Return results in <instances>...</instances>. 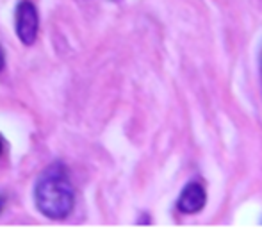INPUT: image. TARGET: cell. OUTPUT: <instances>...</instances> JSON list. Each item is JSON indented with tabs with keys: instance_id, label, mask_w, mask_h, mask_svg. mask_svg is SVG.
<instances>
[{
	"instance_id": "cell-1",
	"label": "cell",
	"mask_w": 262,
	"mask_h": 248,
	"mask_svg": "<svg viewBox=\"0 0 262 248\" xmlns=\"http://www.w3.org/2000/svg\"><path fill=\"white\" fill-rule=\"evenodd\" d=\"M34 202L39 213L50 220H64L73 211L75 193L61 164L50 166L39 175L34 186Z\"/></svg>"
},
{
	"instance_id": "cell-2",
	"label": "cell",
	"mask_w": 262,
	"mask_h": 248,
	"mask_svg": "<svg viewBox=\"0 0 262 248\" xmlns=\"http://www.w3.org/2000/svg\"><path fill=\"white\" fill-rule=\"evenodd\" d=\"M16 34L24 45L31 47L38 38V27H39V18L38 11H36L34 4L31 0H21L16 7Z\"/></svg>"
},
{
	"instance_id": "cell-3",
	"label": "cell",
	"mask_w": 262,
	"mask_h": 248,
	"mask_svg": "<svg viewBox=\"0 0 262 248\" xmlns=\"http://www.w3.org/2000/svg\"><path fill=\"white\" fill-rule=\"evenodd\" d=\"M205 200H207V195H205L204 186L198 182H189L177 200V207L184 214H196L204 209Z\"/></svg>"
},
{
	"instance_id": "cell-4",
	"label": "cell",
	"mask_w": 262,
	"mask_h": 248,
	"mask_svg": "<svg viewBox=\"0 0 262 248\" xmlns=\"http://www.w3.org/2000/svg\"><path fill=\"white\" fill-rule=\"evenodd\" d=\"M4 66H6V54H4V49L0 45V72L4 70Z\"/></svg>"
},
{
	"instance_id": "cell-5",
	"label": "cell",
	"mask_w": 262,
	"mask_h": 248,
	"mask_svg": "<svg viewBox=\"0 0 262 248\" xmlns=\"http://www.w3.org/2000/svg\"><path fill=\"white\" fill-rule=\"evenodd\" d=\"M4 203H6V198L0 197V213H2V209H4Z\"/></svg>"
},
{
	"instance_id": "cell-6",
	"label": "cell",
	"mask_w": 262,
	"mask_h": 248,
	"mask_svg": "<svg viewBox=\"0 0 262 248\" xmlns=\"http://www.w3.org/2000/svg\"><path fill=\"white\" fill-rule=\"evenodd\" d=\"M4 152V143H2V139H0V154Z\"/></svg>"
},
{
	"instance_id": "cell-7",
	"label": "cell",
	"mask_w": 262,
	"mask_h": 248,
	"mask_svg": "<svg viewBox=\"0 0 262 248\" xmlns=\"http://www.w3.org/2000/svg\"><path fill=\"white\" fill-rule=\"evenodd\" d=\"M260 63H262V55H260Z\"/></svg>"
}]
</instances>
